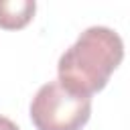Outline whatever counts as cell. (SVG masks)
<instances>
[{"instance_id":"3957f363","label":"cell","mask_w":130,"mask_h":130,"mask_svg":"<svg viewBox=\"0 0 130 130\" xmlns=\"http://www.w3.org/2000/svg\"><path fill=\"white\" fill-rule=\"evenodd\" d=\"M35 0H0V28L16 30L30 22L35 14Z\"/></svg>"},{"instance_id":"277c9868","label":"cell","mask_w":130,"mask_h":130,"mask_svg":"<svg viewBox=\"0 0 130 130\" xmlns=\"http://www.w3.org/2000/svg\"><path fill=\"white\" fill-rule=\"evenodd\" d=\"M0 130H20L10 118H4V116H0Z\"/></svg>"},{"instance_id":"6da1fadb","label":"cell","mask_w":130,"mask_h":130,"mask_svg":"<svg viewBox=\"0 0 130 130\" xmlns=\"http://www.w3.org/2000/svg\"><path fill=\"white\" fill-rule=\"evenodd\" d=\"M124 43L108 26H89L61 55L57 71L59 81L73 93L89 95L102 91L122 63Z\"/></svg>"},{"instance_id":"7a4b0ae2","label":"cell","mask_w":130,"mask_h":130,"mask_svg":"<svg viewBox=\"0 0 130 130\" xmlns=\"http://www.w3.org/2000/svg\"><path fill=\"white\" fill-rule=\"evenodd\" d=\"M91 116V98L73 93L59 79L39 87L30 102V120L37 130H81Z\"/></svg>"}]
</instances>
